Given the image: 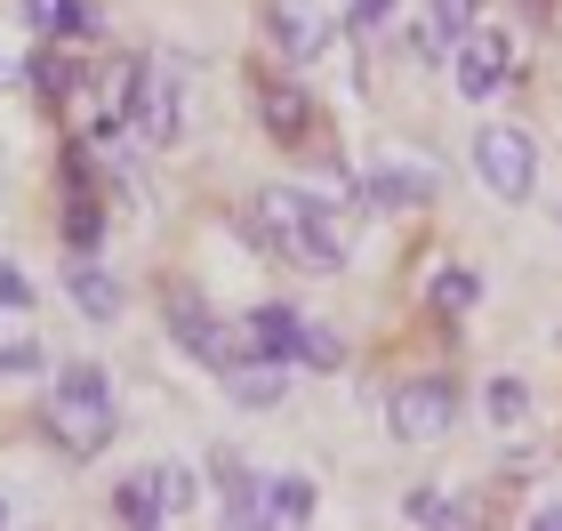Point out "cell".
Returning a JSON list of instances; mask_svg holds the SVG:
<instances>
[{"mask_svg": "<svg viewBox=\"0 0 562 531\" xmlns=\"http://www.w3.org/2000/svg\"><path fill=\"white\" fill-rule=\"evenodd\" d=\"M258 234L305 274H338L346 266V225L329 218L314 193H297V186H266L258 193Z\"/></svg>", "mask_w": 562, "mask_h": 531, "instance_id": "obj_1", "label": "cell"}, {"mask_svg": "<svg viewBox=\"0 0 562 531\" xmlns=\"http://www.w3.org/2000/svg\"><path fill=\"white\" fill-rule=\"evenodd\" d=\"M48 435H57L72 460H97V451L113 443V427H121V411H113V378L97 370V363H72L65 378H48Z\"/></svg>", "mask_w": 562, "mask_h": 531, "instance_id": "obj_2", "label": "cell"}, {"mask_svg": "<svg viewBox=\"0 0 562 531\" xmlns=\"http://www.w3.org/2000/svg\"><path fill=\"white\" fill-rule=\"evenodd\" d=\"M121 130H137L145 145H177V130H186V65H177V48H161V57H130V106H121Z\"/></svg>", "mask_w": 562, "mask_h": 531, "instance_id": "obj_3", "label": "cell"}, {"mask_svg": "<svg viewBox=\"0 0 562 531\" xmlns=\"http://www.w3.org/2000/svg\"><path fill=\"white\" fill-rule=\"evenodd\" d=\"M458 427V387L450 378H402V387L386 395V435L394 443H442Z\"/></svg>", "mask_w": 562, "mask_h": 531, "instance_id": "obj_4", "label": "cell"}, {"mask_svg": "<svg viewBox=\"0 0 562 531\" xmlns=\"http://www.w3.org/2000/svg\"><path fill=\"white\" fill-rule=\"evenodd\" d=\"M474 169L498 201H530V186H539V145H530V130H515V121H491V130L474 137Z\"/></svg>", "mask_w": 562, "mask_h": 531, "instance_id": "obj_5", "label": "cell"}, {"mask_svg": "<svg viewBox=\"0 0 562 531\" xmlns=\"http://www.w3.org/2000/svg\"><path fill=\"white\" fill-rule=\"evenodd\" d=\"M169 339L193 354V363H210L217 378L234 370V363H249V331H234V322H217L210 307H193L186 290H169Z\"/></svg>", "mask_w": 562, "mask_h": 531, "instance_id": "obj_6", "label": "cell"}, {"mask_svg": "<svg viewBox=\"0 0 562 531\" xmlns=\"http://www.w3.org/2000/svg\"><path fill=\"white\" fill-rule=\"evenodd\" d=\"M450 65H458V97H498L506 73H515V41L506 33H467Z\"/></svg>", "mask_w": 562, "mask_h": 531, "instance_id": "obj_7", "label": "cell"}, {"mask_svg": "<svg viewBox=\"0 0 562 531\" xmlns=\"http://www.w3.org/2000/svg\"><path fill=\"white\" fill-rule=\"evenodd\" d=\"M362 186H370V201H378V210H418V201H434V186H442V177H434L426 162H370V177H362Z\"/></svg>", "mask_w": 562, "mask_h": 531, "instance_id": "obj_8", "label": "cell"}, {"mask_svg": "<svg viewBox=\"0 0 562 531\" xmlns=\"http://www.w3.org/2000/svg\"><path fill=\"white\" fill-rule=\"evenodd\" d=\"M258 113H266V130H273L281 145H305V137H314V97H305L297 81H266V73H258Z\"/></svg>", "mask_w": 562, "mask_h": 531, "instance_id": "obj_9", "label": "cell"}, {"mask_svg": "<svg viewBox=\"0 0 562 531\" xmlns=\"http://www.w3.org/2000/svg\"><path fill=\"white\" fill-rule=\"evenodd\" d=\"M273 41H281V57H322L329 48V16L314 9V0H273Z\"/></svg>", "mask_w": 562, "mask_h": 531, "instance_id": "obj_10", "label": "cell"}, {"mask_svg": "<svg viewBox=\"0 0 562 531\" xmlns=\"http://www.w3.org/2000/svg\"><path fill=\"white\" fill-rule=\"evenodd\" d=\"M474 33V0H426V16H418V57H434V65H442V57H458V41H467Z\"/></svg>", "mask_w": 562, "mask_h": 531, "instance_id": "obj_11", "label": "cell"}, {"mask_svg": "<svg viewBox=\"0 0 562 531\" xmlns=\"http://www.w3.org/2000/svg\"><path fill=\"white\" fill-rule=\"evenodd\" d=\"M241 331H249V354H273V363H297L305 314H297V307H258V314H241Z\"/></svg>", "mask_w": 562, "mask_h": 531, "instance_id": "obj_12", "label": "cell"}, {"mask_svg": "<svg viewBox=\"0 0 562 531\" xmlns=\"http://www.w3.org/2000/svg\"><path fill=\"white\" fill-rule=\"evenodd\" d=\"M65 290H72V307H81L89 322H113L121 314V283L97 258H65Z\"/></svg>", "mask_w": 562, "mask_h": 531, "instance_id": "obj_13", "label": "cell"}, {"mask_svg": "<svg viewBox=\"0 0 562 531\" xmlns=\"http://www.w3.org/2000/svg\"><path fill=\"white\" fill-rule=\"evenodd\" d=\"M281 370H290V363H273V354H249V363L225 370V395H234L241 411H266V402H281V387H290Z\"/></svg>", "mask_w": 562, "mask_h": 531, "instance_id": "obj_14", "label": "cell"}, {"mask_svg": "<svg viewBox=\"0 0 562 531\" xmlns=\"http://www.w3.org/2000/svg\"><path fill=\"white\" fill-rule=\"evenodd\" d=\"M217 491H225V523H266V484L241 460H217Z\"/></svg>", "mask_w": 562, "mask_h": 531, "instance_id": "obj_15", "label": "cell"}, {"mask_svg": "<svg viewBox=\"0 0 562 531\" xmlns=\"http://www.w3.org/2000/svg\"><path fill=\"white\" fill-rule=\"evenodd\" d=\"M24 16H33V33H48V41L97 33V9H89V0H24Z\"/></svg>", "mask_w": 562, "mask_h": 531, "instance_id": "obj_16", "label": "cell"}, {"mask_svg": "<svg viewBox=\"0 0 562 531\" xmlns=\"http://www.w3.org/2000/svg\"><path fill=\"white\" fill-rule=\"evenodd\" d=\"M266 523H314V484H305V475H273L266 484Z\"/></svg>", "mask_w": 562, "mask_h": 531, "instance_id": "obj_17", "label": "cell"}, {"mask_svg": "<svg viewBox=\"0 0 562 531\" xmlns=\"http://www.w3.org/2000/svg\"><path fill=\"white\" fill-rule=\"evenodd\" d=\"M402 516H411L418 531H458V523H474L467 499H450V491H411L402 499Z\"/></svg>", "mask_w": 562, "mask_h": 531, "instance_id": "obj_18", "label": "cell"}, {"mask_svg": "<svg viewBox=\"0 0 562 531\" xmlns=\"http://www.w3.org/2000/svg\"><path fill=\"white\" fill-rule=\"evenodd\" d=\"M113 516H121V523H169V508H161V484H153V475H130V484L113 491Z\"/></svg>", "mask_w": 562, "mask_h": 531, "instance_id": "obj_19", "label": "cell"}, {"mask_svg": "<svg viewBox=\"0 0 562 531\" xmlns=\"http://www.w3.org/2000/svg\"><path fill=\"white\" fill-rule=\"evenodd\" d=\"M97 234H105V210H97L89 193H72V210H65V250H72V258H97Z\"/></svg>", "mask_w": 562, "mask_h": 531, "instance_id": "obj_20", "label": "cell"}, {"mask_svg": "<svg viewBox=\"0 0 562 531\" xmlns=\"http://www.w3.org/2000/svg\"><path fill=\"white\" fill-rule=\"evenodd\" d=\"M474 298H482V283H474V274H467V266H450V274H434V314H467V307H474Z\"/></svg>", "mask_w": 562, "mask_h": 531, "instance_id": "obj_21", "label": "cell"}, {"mask_svg": "<svg viewBox=\"0 0 562 531\" xmlns=\"http://www.w3.org/2000/svg\"><path fill=\"white\" fill-rule=\"evenodd\" d=\"M297 363H314V370H338V363H346V339H338V331H314V322H305V339H297Z\"/></svg>", "mask_w": 562, "mask_h": 531, "instance_id": "obj_22", "label": "cell"}, {"mask_svg": "<svg viewBox=\"0 0 562 531\" xmlns=\"http://www.w3.org/2000/svg\"><path fill=\"white\" fill-rule=\"evenodd\" d=\"M65 81H72V57H65V48H41V57H33V89L48 97V106H57Z\"/></svg>", "mask_w": 562, "mask_h": 531, "instance_id": "obj_23", "label": "cell"}, {"mask_svg": "<svg viewBox=\"0 0 562 531\" xmlns=\"http://www.w3.org/2000/svg\"><path fill=\"white\" fill-rule=\"evenodd\" d=\"M153 484H161L169 523H177V516H193V475H186V467H153Z\"/></svg>", "mask_w": 562, "mask_h": 531, "instance_id": "obj_24", "label": "cell"}, {"mask_svg": "<svg viewBox=\"0 0 562 531\" xmlns=\"http://www.w3.org/2000/svg\"><path fill=\"white\" fill-rule=\"evenodd\" d=\"M522 411H530V395H522V378H491V419H498V427H515Z\"/></svg>", "mask_w": 562, "mask_h": 531, "instance_id": "obj_25", "label": "cell"}, {"mask_svg": "<svg viewBox=\"0 0 562 531\" xmlns=\"http://www.w3.org/2000/svg\"><path fill=\"white\" fill-rule=\"evenodd\" d=\"M33 370H41V346H33V339L0 346V378H33Z\"/></svg>", "mask_w": 562, "mask_h": 531, "instance_id": "obj_26", "label": "cell"}, {"mask_svg": "<svg viewBox=\"0 0 562 531\" xmlns=\"http://www.w3.org/2000/svg\"><path fill=\"white\" fill-rule=\"evenodd\" d=\"M0 307H16V314H24V307H33V283H24V274H16V266H0Z\"/></svg>", "mask_w": 562, "mask_h": 531, "instance_id": "obj_27", "label": "cell"}, {"mask_svg": "<svg viewBox=\"0 0 562 531\" xmlns=\"http://www.w3.org/2000/svg\"><path fill=\"white\" fill-rule=\"evenodd\" d=\"M386 9H394V0H353V33H378V24H386Z\"/></svg>", "mask_w": 562, "mask_h": 531, "instance_id": "obj_28", "label": "cell"}, {"mask_svg": "<svg viewBox=\"0 0 562 531\" xmlns=\"http://www.w3.org/2000/svg\"><path fill=\"white\" fill-rule=\"evenodd\" d=\"M530 523H539V531H562V499H554V508H539Z\"/></svg>", "mask_w": 562, "mask_h": 531, "instance_id": "obj_29", "label": "cell"}, {"mask_svg": "<svg viewBox=\"0 0 562 531\" xmlns=\"http://www.w3.org/2000/svg\"><path fill=\"white\" fill-rule=\"evenodd\" d=\"M0 523H9V508H0Z\"/></svg>", "mask_w": 562, "mask_h": 531, "instance_id": "obj_30", "label": "cell"}]
</instances>
